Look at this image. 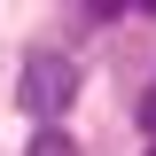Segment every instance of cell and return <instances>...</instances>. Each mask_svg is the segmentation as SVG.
I'll list each match as a JSON object with an SVG mask.
<instances>
[{"mask_svg": "<svg viewBox=\"0 0 156 156\" xmlns=\"http://www.w3.org/2000/svg\"><path fill=\"white\" fill-rule=\"evenodd\" d=\"M70 94H78V62L62 55V47H31V55H23V70H16V109L47 125V117L70 109Z\"/></svg>", "mask_w": 156, "mask_h": 156, "instance_id": "6da1fadb", "label": "cell"}, {"mask_svg": "<svg viewBox=\"0 0 156 156\" xmlns=\"http://www.w3.org/2000/svg\"><path fill=\"white\" fill-rule=\"evenodd\" d=\"M23 156H78V140H70V133H55V125H39Z\"/></svg>", "mask_w": 156, "mask_h": 156, "instance_id": "7a4b0ae2", "label": "cell"}, {"mask_svg": "<svg viewBox=\"0 0 156 156\" xmlns=\"http://www.w3.org/2000/svg\"><path fill=\"white\" fill-rule=\"evenodd\" d=\"M140 133L156 140V86H148V94H140Z\"/></svg>", "mask_w": 156, "mask_h": 156, "instance_id": "3957f363", "label": "cell"}, {"mask_svg": "<svg viewBox=\"0 0 156 156\" xmlns=\"http://www.w3.org/2000/svg\"><path fill=\"white\" fill-rule=\"evenodd\" d=\"M148 156H156V140H148Z\"/></svg>", "mask_w": 156, "mask_h": 156, "instance_id": "277c9868", "label": "cell"}]
</instances>
